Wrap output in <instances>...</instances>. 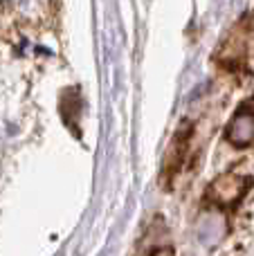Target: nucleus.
<instances>
[{"instance_id":"nucleus-1","label":"nucleus","mask_w":254,"mask_h":256,"mask_svg":"<svg viewBox=\"0 0 254 256\" xmlns=\"http://www.w3.org/2000/svg\"><path fill=\"white\" fill-rule=\"evenodd\" d=\"M250 178L241 173H220L210 186H207V200L216 209H230L246 196L250 189Z\"/></svg>"},{"instance_id":"nucleus-2","label":"nucleus","mask_w":254,"mask_h":256,"mask_svg":"<svg viewBox=\"0 0 254 256\" xmlns=\"http://www.w3.org/2000/svg\"><path fill=\"white\" fill-rule=\"evenodd\" d=\"M225 137L236 148H243L254 142V97L236 110V115L232 117L228 130H225Z\"/></svg>"},{"instance_id":"nucleus-3","label":"nucleus","mask_w":254,"mask_h":256,"mask_svg":"<svg viewBox=\"0 0 254 256\" xmlns=\"http://www.w3.org/2000/svg\"><path fill=\"white\" fill-rule=\"evenodd\" d=\"M248 36L250 32L243 25H236L232 32H230L228 40L223 43L218 52V61L225 63V66H238V63L246 61L248 56Z\"/></svg>"},{"instance_id":"nucleus-4","label":"nucleus","mask_w":254,"mask_h":256,"mask_svg":"<svg viewBox=\"0 0 254 256\" xmlns=\"http://www.w3.org/2000/svg\"><path fill=\"white\" fill-rule=\"evenodd\" d=\"M187 146H189V130H180L178 135H176L174 140V146H171L169 155H166V162H164V176L174 178L176 173L180 171V166H182V160L184 155H187Z\"/></svg>"}]
</instances>
